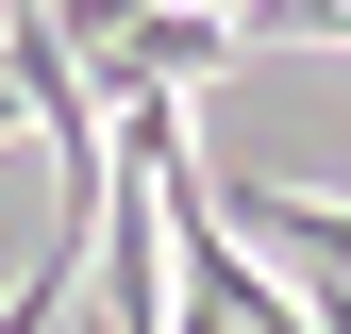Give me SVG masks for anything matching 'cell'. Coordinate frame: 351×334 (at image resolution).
<instances>
[{"instance_id":"obj_1","label":"cell","mask_w":351,"mask_h":334,"mask_svg":"<svg viewBox=\"0 0 351 334\" xmlns=\"http://www.w3.org/2000/svg\"><path fill=\"white\" fill-rule=\"evenodd\" d=\"M217 201L285 284H351V201H318V184H217Z\"/></svg>"}]
</instances>
